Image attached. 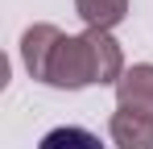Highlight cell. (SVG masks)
<instances>
[{
  "label": "cell",
  "mask_w": 153,
  "mask_h": 149,
  "mask_svg": "<svg viewBox=\"0 0 153 149\" xmlns=\"http://www.w3.org/2000/svg\"><path fill=\"white\" fill-rule=\"evenodd\" d=\"M37 149H103V145H100L95 133H87L79 124H62V128H50Z\"/></svg>",
  "instance_id": "cell-6"
},
{
  "label": "cell",
  "mask_w": 153,
  "mask_h": 149,
  "mask_svg": "<svg viewBox=\"0 0 153 149\" xmlns=\"http://www.w3.org/2000/svg\"><path fill=\"white\" fill-rule=\"evenodd\" d=\"M116 99L128 112H141V116H153V62H141V66H128L116 83Z\"/></svg>",
  "instance_id": "cell-3"
},
{
  "label": "cell",
  "mask_w": 153,
  "mask_h": 149,
  "mask_svg": "<svg viewBox=\"0 0 153 149\" xmlns=\"http://www.w3.org/2000/svg\"><path fill=\"white\" fill-rule=\"evenodd\" d=\"M62 37H66V33H62L58 25H33V29H25V37H21V58H25V71L33 74V79L46 83L54 46H58Z\"/></svg>",
  "instance_id": "cell-2"
},
{
  "label": "cell",
  "mask_w": 153,
  "mask_h": 149,
  "mask_svg": "<svg viewBox=\"0 0 153 149\" xmlns=\"http://www.w3.org/2000/svg\"><path fill=\"white\" fill-rule=\"evenodd\" d=\"M75 13L83 17V25L87 29H112V25L124 21L128 13V0H75Z\"/></svg>",
  "instance_id": "cell-5"
},
{
  "label": "cell",
  "mask_w": 153,
  "mask_h": 149,
  "mask_svg": "<svg viewBox=\"0 0 153 149\" xmlns=\"http://www.w3.org/2000/svg\"><path fill=\"white\" fill-rule=\"evenodd\" d=\"M116 149H153V116H141V112H112V124H108Z\"/></svg>",
  "instance_id": "cell-4"
},
{
  "label": "cell",
  "mask_w": 153,
  "mask_h": 149,
  "mask_svg": "<svg viewBox=\"0 0 153 149\" xmlns=\"http://www.w3.org/2000/svg\"><path fill=\"white\" fill-rule=\"evenodd\" d=\"M120 74H124V54L116 46V37L103 33V29H87V33L62 37L54 46L46 83L79 91V87H91V83H120Z\"/></svg>",
  "instance_id": "cell-1"
}]
</instances>
